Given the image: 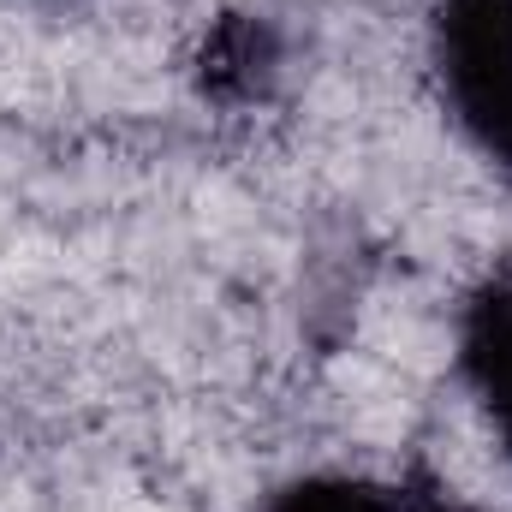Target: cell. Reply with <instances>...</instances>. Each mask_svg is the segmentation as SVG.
Masks as SVG:
<instances>
[{"label": "cell", "mask_w": 512, "mask_h": 512, "mask_svg": "<svg viewBox=\"0 0 512 512\" xmlns=\"http://www.w3.org/2000/svg\"><path fill=\"white\" fill-rule=\"evenodd\" d=\"M441 78L459 120L512 161V0L441 6Z\"/></svg>", "instance_id": "cell-1"}, {"label": "cell", "mask_w": 512, "mask_h": 512, "mask_svg": "<svg viewBox=\"0 0 512 512\" xmlns=\"http://www.w3.org/2000/svg\"><path fill=\"white\" fill-rule=\"evenodd\" d=\"M465 370L512 453V286H489L465 316Z\"/></svg>", "instance_id": "cell-2"}, {"label": "cell", "mask_w": 512, "mask_h": 512, "mask_svg": "<svg viewBox=\"0 0 512 512\" xmlns=\"http://www.w3.org/2000/svg\"><path fill=\"white\" fill-rule=\"evenodd\" d=\"M262 512H399V501L358 477H310V483L280 489Z\"/></svg>", "instance_id": "cell-3"}]
</instances>
